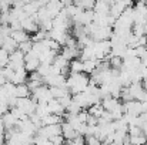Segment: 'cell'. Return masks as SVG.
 <instances>
[{
    "instance_id": "1",
    "label": "cell",
    "mask_w": 147,
    "mask_h": 145,
    "mask_svg": "<svg viewBox=\"0 0 147 145\" xmlns=\"http://www.w3.org/2000/svg\"><path fill=\"white\" fill-rule=\"evenodd\" d=\"M90 77H87L86 73H70L66 77V87L69 88L70 94H76L80 91H84L87 88Z\"/></svg>"
},
{
    "instance_id": "2",
    "label": "cell",
    "mask_w": 147,
    "mask_h": 145,
    "mask_svg": "<svg viewBox=\"0 0 147 145\" xmlns=\"http://www.w3.org/2000/svg\"><path fill=\"white\" fill-rule=\"evenodd\" d=\"M133 20L142 24L147 21V4L144 0H139L133 4Z\"/></svg>"
},
{
    "instance_id": "3",
    "label": "cell",
    "mask_w": 147,
    "mask_h": 145,
    "mask_svg": "<svg viewBox=\"0 0 147 145\" xmlns=\"http://www.w3.org/2000/svg\"><path fill=\"white\" fill-rule=\"evenodd\" d=\"M93 50H94V58L103 60L107 55H110L111 53V43L110 40H100L93 43Z\"/></svg>"
},
{
    "instance_id": "4",
    "label": "cell",
    "mask_w": 147,
    "mask_h": 145,
    "mask_svg": "<svg viewBox=\"0 0 147 145\" xmlns=\"http://www.w3.org/2000/svg\"><path fill=\"white\" fill-rule=\"evenodd\" d=\"M36 105H37V101L33 100L32 97H17V101H16V107H19L24 114L30 115L34 112L36 110Z\"/></svg>"
},
{
    "instance_id": "5",
    "label": "cell",
    "mask_w": 147,
    "mask_h": 145,
    "mask_svg": "<svg viewBox=\"0 0 147 145\" xmlns=\"http://www.w3.org/2000/svg\"><path fill=\"white\" fill-rule=\"evenodd\" d=\"M7 65L10 68H13V70H17V68L24 67V53L20 51L19 48L14 50V51H11L9 54V63H7Z\"/></svg>"
},
{
    "instance_id": "6",
    "label": "cell",
    "mask_w": 147,
    "mask_h": 145,
    "mask_svg": "<svg viewBox=\"0 0 147 145\" xmlns=\"http://www.w3.org/2000/svg\"><path fill=\"white\" fill-rule=\"evenodd\" d=\"M30 96H32L33 100H36V101H45V102H47V101H50V100L53 98L51 93H50L49 86H46V84H42L40 87L34 88V90L30 93Z\"/></svg>"
},
{
    "instance_id": "7",
    "label": "cell",
    "mask_w": 147,
    "mask_h": 145,
    "mask_svg": "<svg viewBox=\"0 0 147 145\" xmlns=\"http://www.w3.org/2000/svg\"><path fill=\"white\" fill-rule=\"evenodd\" d=\"M20 23H22V29H23L24 31H27L29 34H33V33H36V31L40 29L37 20H36L33 16H26L23 20H20Z\"/></svg>"
},
{
    "instance_id": "8",
    "label": "cell",
    "mask_w": 147,
    "mask_h": 145,
    "mask_svg": "<svg viewBox=\"0 0 147 145\" xmlns=\"http://www.w3.org/2000/svg\"><path fill=\"white\" fill-rule=\"evenodd\" d=\"M123 108H124V112H129V114H133V115H139V114H142V101H139V100L124 101L123 102Z\"/></svg>"
},
{
    "instance_id": "9",
    "label": "cell",
    "mask_w": 147,
    "mask_h": 145,
    "mask_svg": "<svg viewBox=\"0 0 147 145\" xmlns=\"http://www.w3.org/2000/svg\"><path fill=\"white\" fill-rule=\"evenodd\" d=\"M67 36H69L67 31H64V30H59V29H51V30L47 31V37L53 39V40H56L60 46H64Z\"/></svg>"
},
{
    "instance_id": "10",
    "label": "cell",
    "mask_w": 147,
    "mask_h": 145,
    "mask_svg": "<svg viewBox=\"0 0 147 145\" xmlns=\"http://www.w3.org/2000/svg\"><path fill=\"white\" fill-rule=\"evenodd\" d=\"M47 110H49V112H51V114H57V115H61V117L66 112L64 107L57 101V98H51L50 101H47Z\"/></svg>"
},
{
    "instance_id": "11",
    "label": "cell",
    "mask_w": 147,
    "mask_h": 145,
    "mask_svg": "<svg viewBox=\"0 0 147 145\" xmlns=\"http://www.w3.org/2000/svg\"><path fill=\"white\" fill-rule=\"evenodd\" d=\"M13 84H23V83H26L27 81V71H26V68L24 67H22V68H17V70H14V73H13V77H11V80H10Z\"/></svg>"
},
{
    "instance_id": "12",
    "label": "cell",
    "mask_w": 147,
    "mask_h": 145,
    "mask_svg": "<svg viewBox=\"0 0 147 145\" xmlns=\"http://www.w3.org/2000/svg\"><path fill=\"white\" fill-rule=\"evenodd\" d=\"M61 135L64 137V140H71V138H74L76 135H79V132H77L67 121H63V122H61Z\"/></svg>"
},
{
    "instance_id": "13",
    "label": "cell",
    "mask_w": 147,
    "mask_h": 145,
    "mask_svg": "<svg viewBox=\"0 0 147 145\" xmlns=\"http://www.w3.org/2000/svg\"><path fill=\"white\" fill-rule=\"evenodd\" d=\"M67 61H70V60H73V58H77L79 57V54H80V48L77 47H69V46H64L63 50H61V53H60Z\"/></svg>"
},
{
    "instance_id": "14",
    "label": "cell",
    "mask_w": 147,
    "mask_h": 145,
    "mask_svg": "<svg viewBox=\"0 0 147 145\" xmlns=\"http://www.w3.org/2000/svg\"><path fill=\"white\" fill-rule=\"evenodd\" d=\"M47 10H49V13H50V16L51 17H54L63 7H64V4H63V1L61 0H49V3L45 6Z\"/></svg>"
},
{
    "instance_id": "15",
    "label": "cell",
    "mask_w": 147,
    "mask_h": 145,
    "mask_svg": "<svg viewBox=\"0 0 147 145\" xmlns=\"http://www.w3.org/2000/svg\"><path fill=\"white\" fill-rule=\"evenodd\" d=\"M127 7V4L124 3V1H114L113 4H110V10H109V14L110 16H113L114 19H117L121 13H123V10Z\"/></svg>"
},
{
    "instance_id": "16",
    "label": "cell",
    "mask_w": 147,
    "mask_h": 145,
    "mask_svg": "<svg viewBox=\"0 0 147 145\" xmlns=\"http://www.w3.org/2000/svg\"><path fill=\"white\" fill-rule=\"evenodd\" d=\"M0 47L4 48L9 54L11 53V51H14V50H17L19 47V43L17 41H14V39L11 37V36H7V37H4L3 39V41L0 43Z\"/></svg>"
},
{
    "instance_id": "17",
    "label": "cell",
    "mask_w": 147,
    "mask_h": 145,
    "mask_svg": "<svg viewBox=\"0 0 147 145\" xmlns=\"http://www.w3.org/2000/svg\"><path fill=\"white\" fill-rule=\"evenodd\" d=\"M101 105H103V108L106 110V111H111V110H114L119 104H120V101H119V98H116V97H104V98H101Z\"/></svg>"
},
{
    "instance_id": "18",
    "label": "cell",
    "mask_w": 147,
    "mask_h": 145,
    "mask_svg": "<svg viewBox=\"0 0 147 145\" xmlns=\"http://www.w3.org/2000/svg\"><path fill=\"white\" fill-rule=\"evenodd\" d=\"M40 7H42V6L39 4L37 0H32V1H27V3L23 4V10H24V13H26L27 16H33V14H36L37 10H39Z\"/></svg>"
},
{
    "instance_id": "19",
    "label": "cell",
    "mask_w": 147,
    "mask_h": 145,
    "mask_svg": "<svg viewBox=\"0 0 147 145\" xmlns=\"http://www.w3.org/2000/svg\"><path fill=\"white\" fill-rule=\"evenodd\" d=\"M10 36L14 39V41L17 43H23L26 40H30V34L27 31H24L23 29H19V30H11Z\"/></svg>"
},
{
    "instance_id": "20",
    "label": "cell",
    "mask_w": 147,
    "mask_h": 145,
    "mask_svg": "<svg viewBox=\"0 0 147 145\" xmlns=\"http://www.w3.org/2000/svg\"><path fill=\"white\" fill-rule=\"evenodd\" d=\"M1 120H3V124H4V127H6V130L7 128H13V127H16V124H17V118L10 112V111H6L3 115H1Z\"/></svg>"
},
{
    "instance_id": "21",
    "label": "cell",
    "mask_w": 147,
    "mask_h": 145,
    "mask_svg": "<svg viewBox=\"0 0 147 145\" xmlns=\"http://www.w3.org/2000/svg\"><path fill=\"white\" fill-rule=\"evenodd\" d=\"M49 88H50V93H51L53 98H60V97H63L70 93L66 86H50Z\"/></svg>"
},
{
    "instance_id": "22",
    "label": "cell",
    "mask_w": 147,
    "mask_h": 145,
    "mask_svg": "<svg viewBox=\"0 0 147 145\" xmlns=\"http://www.w3.org/2000/svg\"><path fill=\"white\" fill-rule=\"evenodd\" d=\"M98 61H100V60H97V58L84 60V61H83V73H86V74H92V73L96 70Z\"/></svg>"
},
{
    "instance_id": "23",
    "label": "cell",
    "mask_w": 147,
    "mask_h": 145,
    "mask_svg": "<svg viewBox=\"0 0 147 145\" xmlns=\"http://www.w3.org/2000/svg\"><path fill=\"white\" fill-rule=\"evenodd\" d=\"M42 121H43V125H49V124H60V122H63L64 120H63L61 115L49 112L47 115H45V117L42 118Z\"/></svg>"
},
{
    "instance_id": "24",
    "label": "cell",
    "mask_w": 147,
    "mask_h": 145,
    "mask_svg": "<svg viewBox=\"0 0 147 145\" xmlns=\"http://www.w3.org/2000/svg\"><path fill=\"white\" fill-rule=\"evenodd\" d=\"M93 10L96 13H101V14H107L109 10H110V4H107L104 0H96L94 6H93Z\"/></svg>"
},
{
    "instance_id": "25",
    "label": "cell",
    "mask_w": 147,
    "mask_h": 145,
    "mask_svg": "<svg viewBox=\"0 0 147 145\" xmlns=\"http://www.w3.org/2000/svg\"><path fill=\"white\" fill-rule=\"evenodd\" d=\"M69 67L71 73H82L83 71V61L80 58H73L69 61Z\"/></svg>"
},
{
    "instance_id": "26",
    "label": "cell",
    "mask_w": 147,
    "mask_h": 145,
    "mask_svg": "<svg viewBox=\"0 0 147 145\" xmlns=\"http://www.w3.org/2000/svg\"><path fill=\"white\" fill-rule=\"evenodd\" d=\"M14 96L16 97H30V88L27 87L26 83H23V84H17V86H16Z\"/></svg>"
},
{
    "instance_id": "27",
    "label": "cell",
    "mask_w": 147,
    "mask_h": 145,
    "mask_svg": "<svg viewBox=\"0 0 147 145\" xmlns=\"http://www.w3.org/2000/svg\"><path fill=\"white\" fill-rule=\"evenodd\" d=\"M57 55V50H51L49 48L42 57H40V63H46V64H51L53 63V60H54V57Z\"/></svg>"
},
{
    "instance_id": "28",
    "label": "cell",
    "mask_w": 147,
    "mask_h": 145,
    "mask_svg": "<svg viewBox=\"0 0 147 145\" xmlns=\"http://www.w3.org/2000/svg\"><path fill=\"white\" fill-rule=\"evenodd\" d=\"M51 65H54L56 68H59V70H61V68H64V67H67L69 65V61L61 55V54H57L56 57H54V60H53V63H51Z\"/></svg>"
},
{
    "instance_id": "29",
    "label": "cell",
    "mask_w": 147,
    "mask_h": 145,
    "mask_svg": "<svg viewBox=\"0 0 147 145\" xmlns=\"http://www.w3.org/2000/svg\"><path fill=\"white\" fill-rule=\"evenodd\" d=\"M87 111H89V114L90 115H94V117H100L101 115V112L104 111V108H103V105H101V102H96V104H93V105H90L89 108H86Z\"/></svg>"
},
{
    "instance_id": "30",
    "label": "cell",
    "mask_w": 147,
    "mask_h": 145,
    "mask_svg": "<svg viewBox=\"0 0 147 145\" xmlns=\"http://www.w3.org/2000/svg\"><path fill=\"white\" fill-rule=\"evenodd\" d=\"M109 64L111 68H117V70H121V65H123V57L120 55H111L109 58Z\"/></svg>"
},
{
    "instance_id": "31",
    "label": "cell",
    "mask_w": 147,
    "mask_h": 145,
    "mask_svg": "<svg viewBox=\"0 0 147 145\" xmlns=\"http://www.w3.org/2000/svg\"><path fill=\"white\" fill-rule=\"evenodd\" d=\"M46 37H47V31L43 30V29H39L36 33H33V36L30 37V40H32V41H42V40H45Z\"/></svg>"
},
{
    "instance_id": "32",
    "label": "cell",
    "mask_w": 147,
    "mask_h": 145,
    "mask_svg": "<svg viewBox=\"0 0 147 145\" xmlns=\"http://www.w3.org/2000/svg\"><path fill=\"white\" fill-rule=\"evenodd\" d=\"M147 138L143 135V134H139V135H130V144L133 145H142L146 144Z\"/></svg>"
},
{
    "instance_id": "33",
    "label": "cell",
    "mask_w": 147,
    "mask_h": 145,
    "mask_svg": "<svg viewBox=\"0 0 147 145\" xmlns=\"http://www.w3.org/2000/svg\"><path fill=\"white\" fill-rule=\"evenodd\" d=\"M131 33L136 34V36H143V34H146V33H144V24H142V23H133V26H131Z\"/></svg>"
},
{
    "instance_id": "34",
    "label": "cell",
    "mask_w": 147,
    "mask_h": 145,
    "mask_svg": "<svg viewBox=\"0 0 147 145\" xmlns=\"http://www.w3.org/2000/svg\"><path fill=\"white\" fill-rule=\"evenodd\" d=\"M80 110H83L76 101H73V98H71V102L66 107V112H70V114H77Z\"/></svg>"
},
{
    "instance_id": "35",
    "label": "cell",
    "mask_w": 147,
    "mask_h": 145,
    "mask_svg": "<svg viewBox=\"0 0 147 145\" xmlns=\"http://www.w3.org/2000/svg\"><path fill=\"white\" fill-rule=\"evenodd\" d=\"M7 63H9V53L4 48L0 47V68L6 67Z\"/></svg>"
},
{
    "instance_id": "36",
    "label": "cell",
    "mask_w": 147,
    "mask_h": 145,
    "mask_svg": "<svg viewBox=\"0 0 147 145\" xmlns=\"http://www.w3.org/2000/svg\"><path fill=\"white\" fill-rule=\"evenodd\" d=\"M29 81H26V84H27V87L30 88V93L34 90V88H37V87H40L42 84H45L43 83V80H30V78H27Z\"/></svg>"
},
{
    "instance_id": "37",
    "label": "cell",
    "mask_w": 147,
    "mask_h": 145,
    "mask_svg": "<svg viewBox=\"0 0 147 145\" xmlns=\"http://www.w3.org/2000/svg\"><path fill=\"white\" fill-rule=\"evenodd\" d=\"M43 41H45V43H46V46H47L49 48H51V50H57V51H59V50H60V47H61V46H60V44H59L56 40H53V39H50V37H46Z\"/></svg>"
},
{
    "instance_id": "38",
    "label": "cell",
    "mask_w": 147,
    "mask_h": 145,
    "mask_svg": "<svg viewBox=\"0 0 147 145\" xmlns=\"http://www.w3.org/2000/svg\"><path fill=\"white\" fill-rule=\"evenodd\" d=\"M32 46H33V41H32V40H26V41H23V43H19V47L17 48L26 54L29 50H32Z\"/></svg>"
},
{
    "instance_id": "39",
    "label": "cell",
    "mask_w": 147,
    "mask_h": 145,
    "mask_svg": "<svg viewBox=\"0 0 147 145\" xmlns=\"http://www.w3.org/2000/svg\"><path fill=\"white\" fill-rule=\"evenodd\" d=\"M84 141L89 145H100L101 144V141L98 140L96 135H84Z\"/></svg>"
},
{
    "instance_id": "40",
    "label": "cell",
    "mask_w": 147,
    "mask_h": 145,
    "mask_svg": "<svg viewBox=\"0 0 147 145\" xmlns=\"http://www.w3.org/2000/svg\"><path fill=\"white\" fill-rule=\"evenodd\" d=\"M57 101L64 107V110H66V107L71 102V94L69 93V94H66V96H63V97H60V98H57Z\"/></svg>"
},
{
    "instance_id": "41",
    "label": "cell",
    "mask_w": 147,
    "mask_h": 145,
    "mask_svg": "<svg viewBox=\"0 0 147 145\" xmlns=\"http://www.w3.org/2000/svg\"><path fill=\"white\" fill-rule=\"evenodd\" d=\"M64 142V137L61 134H57V135H53L50 138V144H54V145H60Z\"/></svg>"
},
{
    "instance_id": "42",
    "label": "cell",
    "mask_w": 147,
    "mask_h": 145,
    "mask_svg": "<svg viewBox=\"0 0 147 145\" xmlns=\"http://www.w3.org/2000/svg\"><path fill=\"white\" fill-rule=\"evenodd\" d=\"M134 50H136V55L142 58V57H143V55L146 54L147 46H137V47H134Z\"/></svg>"
},
{
    "instance_id": "43",
    "label": "cell",
    "mask_w": 147,
    "mask_h": 145,
    "mask_svg": "<svg viewBox=\"0 0 147 145\" xmlns=\"http://www.w3.org/2000/svg\"><path fill=\"white\" fill-rule=\"evenodd\" d=\"M87 125H97L98 124V118L97 117H94V115H89V118H87V122H86Z\"/></svg>"
},
{
    "instance_id": "44",
    "label": "cell",
    "mask_w": 147,
    "mask_h": 145,
    "mask_svg": "<svg viewBox=\"0 0 147 145\" xmlns=\"http://www.w3.org/2000/svg\"><path fill=\"white\" fill-rule=\"evenodd\" d=\"M142 112L147 114V101H142Z\"/></svg>"
},
{
    "instance_id": "45",
    "label": "cell",
    "mask_w": 147,
    "mask_h": 145,
    "mask_svg": "<svg viewBox=\"0 0 147 145\" xmlns=\"http://www.w3.org/2000/svg\"><path fill=\"white\" fill-rule=\"evenodd\" d=\"M142 64H144V65L147 67V51H146V54L142 57Z\"/></svg>"
},
{
    "instance_id": "46",
    "label": "cell",
    "mask_w": 147,
    "mask_h": 145,
    "mask_svg": "<svg viewBox=\"0 0 147 145\" xmlns=\"http://www.w3.org/2000/svg\"><path fill=\"white\" fill-rule=\"evenodd\" d=\"M37 1H39V4H40L42 7H45V6L49 3V0H37Z\"/></svg>"
},
{
    "instance_id": "47",
    "label": "cell",
    "mask_w": 147,
    "mask_h": 145,
    "mask_svg": "<svg viewBox=\"0 0 147 145\" xmlns=\"http://www.w3.org/2000/svg\"><path fill=\"white\" fill-rule=\"evenodd\" d=\"M63 1V4L66 6V4H70V3H73V0H61Z\"/></svg>"
},
{
    "instance_id": "48",
    "label": "cell",
    "mask_w": 147,
    "mask_h": 145,
    "mask_svg": "<svg viewBox=\"0 0 147 145\" xmlns=\"http://www.w3.org/2000/svg\"><path fill=\"white\" fill-rule=\"evenodd\" d=\"M3 142H4V135H1V134H0V145L3 144Z\"/></svg>"
},
{
    "instance_id": "49",
    "label": "cell",
    "mask_w": 147,
    "mask_h": 145,
    "mask_svg": "<svg viewBox=\"0 0 147 145\" xmlns=\"http://www.w3.org/2000/svg\"><path fill=\"white\" fill-rule=\"evenodd\" d=\"M133 1H139V0H133Z\"/></svg>"
}]
</instances>
